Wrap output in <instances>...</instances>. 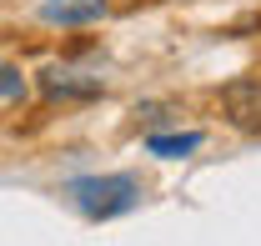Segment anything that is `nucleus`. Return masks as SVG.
<instances>
[{"label":"nucleus","mask_w":261,"mask_h":246,"mask_svg":"<svg viewBox=\"0 0 261 246\" xmlns=\"http://www.w3.org/2000/svg\"><path fill=\"white\" fill-rule=\"evenodd\" d=\"M65 191H70V201L91 216V221H111V216H126V211L141 206V181H136L130 171H116V176H81V181H70Z\"/></svg>","instance_id":"obj_1"},{"label":"nucleus","mask_w":261,"mask_h":246,"mask_svg":"<svg viewBox=\"0 0 261 246\" xmlns=\"http://www.w3.org/2000/svg\"><path fill=\"white\" fill-rule=\"evenodd\" d=\"M221 111L236 131H261V81L256 76H236L221 86Z\"/></svg>","instance_id":"obj_2"},{"label":"nucleus","mask_w":261,"mask_h":246,"mask_svg":"<svg viewBox=\"0 0 261 246\" xmlns=\"http://www.w3.org/2000/svg\"><path fill=\"white\" fill-rule=\"evenodd\" d=\"M106 15V0H45L40 5V20L50 26H91Z\"/></svg>","instance_id":"obj_3"},{"label":"nucleus","mask_w":261,"mask_h":246,"mask_svg":"<svg viewBox=\"0 0 261 246\" xmlns=\"http://www.w3.org/2000/svg\"><path fill=\"white\" fill-rule=\"evenodd\" d=\"M25 95V76L15 65H0V101H20Z\"/></svg>","instance_id":"obj_6"},{"label":"nucleus","mask_w":261,"mask_h":246,"mask_svg":"<svg viewBox=\"0 0 261 246\" xmlns=\"http://www.w3.org/2000/svg\"><path fill=\"white\" fill-rule=\"evenodd\" d=\"M201 146V131H176V136H146V151L151 156H166V161H176V156H191Z\"/></svg>","instance_id":"obj_5"},{"label":"nucleus","mask_w":261,"mask_h":246,"mask_svg":"<svg viewBox=\"0 0 261 246\" xmlns=\"http://www.w3.org/2000/svg\"><path fill=\"white\" fill-rule=\"evenodd\" d=\"M40 91L45 95H56V101H91V95H100L106 86H100L96 76H75V70H45L40 76Z\"/></svg>","instance_id":"obj_4"}]
</instances>
